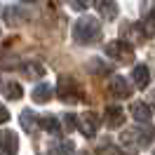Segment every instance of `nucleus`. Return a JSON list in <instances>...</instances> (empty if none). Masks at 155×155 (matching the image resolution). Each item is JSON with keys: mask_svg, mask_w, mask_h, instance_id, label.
I'll return each mask as SVG.
<instances>
[{"mask_svg": "<svg viewBox=\"0 0 155 155\" xmlns=\"http://www.w3.org/2000/svg\"><path fill=\"white\" fill-rule=\"evenodd\" d=\"M73 38L78 45H94L101 38V24L97 17H80L78 24L73 26Z\"/></svg>", "mask_w": 155, "mask_h": 155, "instance_id": "f257e3e1", "label": "nucleus"}, {"mask_svg": "<svg viewBox=\"0 0 155 155\" xmlns=\"http://www.w3.org/2000/svg\"><path fill=\"white\" fill-rule=\"evenodd\" d=\"M57 94H59V99H61L64 104H78V101H82V97H85L82 85H80L73 75H61L59 78Z\"/></svg>", "mask_w": 155, "mask_h": 155, "instance_id": "f03ea898", "label": "nucleus"}, {"mask_svg": "<svg viewBox=\"0 0 155 155\" xmlns=\"http://www.w3.org/2000/svg\"><path fill=\"white\" fill-rule=\"evenodd\" d=\"M120 143L129 148V150H141L146 146H150V132L148 129H141V127H132V129H125L120 134Z\"/></svg>", "mask_w": 155, "mask_h": 155, "instance_id": "7ed1b4c3", "label": "nucleus"}, {"mask_svg": "<svg viewBox=\"0 0 155 155\" xmlns=\"http://www.w3.org/2000/svg\"><path fill=\"white\" fill-rule=\"evenodd\" d=\"M106 54L113 61L117 64H132V59H134V47L127 42V40H113V42H108L106 45Z\"/></svg>", "mask_w": 155, "mask_h": 155, "instance_id": "20e7f679", "label": "nucleus"}, {"mask_svg": "<svg viewBox=\"0 0 155 155\" xmlns=\"http://www.w3.org/2000/svg\"><path fill=\"white\" fill-rule=\"evenodd\" d=\"M99 122H101V120H99L97 113H82V115L78 117V129L87 136V139H94V136H97V129H99Z\"/></svg>", "mask_w": 155, "mask_h": 155, "instance_id": "39448f33", "label": "nucleus"}, {"mask_svg": "<svg viewBox=\"0 0 155 155\" xmlns=\"http://www.w3.org/2000/svg\"><path fill=\"white\" fill-rule=\"evenodd\" d=\"M108 92H110V97H115V99H129L132 97V85L122 75H113L110 82H108Z\"/></svg>", "mask_w": 155, "mask_h": 155, "instance_id": "423d86ee", "label": "nucleus"}, {"mask_svg": "<svg viewBox=\"0 0 155 155\" xmlns=\"http://www.w3.org/2000/svg\"><path fill=\"white\" fill-rule=\"evenodd\" d=\"M129 113L134 117L139 125H148L150 120H153V113H150V106L143 104V101H134L132 106H129Z\"/></svg>", "mask_w": 155, "mask_h": 155, "instance_id": "0eeeda50", "label": "nucleus"}, {"mask_svg": "<svg viewBox=\"0 0 155 155\" xmlns=\"http://www.w3.org/2000/svg\"><path fill=\"white\" fill-rule=\"evenodd\" d=\"M0 150L7 155H14L19 150V139H17V134L12 129H2L0 132Z\"/></svg>", "mask_w": 155, "mask_h": 155, "instance_id": "6e6552de", "label": "nucleus"}, {"mask_svg": "<svg viewBox=\"0 0 155 155\" xmlns=\"http://www.w3.org/2000/svg\"><path fill=\"white\" fill-rule=\"evenodd\" d=\"M104 122H106L110 129H117V127L125 122V113H122V108L120 106H108L104 110Z\"/></svg>", "mask_w": 155, "mask_h": 155, "instance_id": "1a4fd4ad", "label": "nucleus"}, {"mask_svg": "<svg viewBox=\"0 0 155 155\" xmlns=\"http://www.w3.org/2000/svg\"><path fill=\"white\" fill-rule=\"evenodd\" d=\"M2 17H5V24H7L10 28H17V26H21V24L26 21V14H24L21 7H5Z\"/></svg>", "mask_w": 155, "mask_h": 155, "instance_id": "9d476101", "label": "nucleus"}, {"mask_svg": "<svg viewBox=\"0 0 155 155\" xmlns=\"http://www.w3.org/2000/svg\"><path fill=\"white\" fill-rule=\"evenodd\" d=\"M132 78H134V85H136L139 89H146V87H148V82H150L148 66H146V64H139V66H134V71H132Z\"/></svg>", "mask_w": 155, "mask_h": 155, "instance_id": "9b49d317", "label": "nucleus"}, {"mask_svg": "<svg viewBox=\"0 0 155 155\" xmlns=\"http://www.w3.org/2000/svg\"><path fill=\"white\" fill-rule=\"evenodd\" d=\"M94 5H97L101 19H115V17H117V5H115V0H97Z\"/></svg>", "mask_w": 155, "mask_h": 155, "instance_id": "f8f14e48", "label": "nucleus"}, {"mask_svg": "<svg viewBox=\"0 0 155 155\" xmlns=\"http://www.w3.org/2000/svg\"><path fill=\"white\" fill-rule=\"evenodd\" d=\"M0 92H2L7 99H12V101H19L21 94H24L21 85H19V82H12V80H7V82H0Z\"/></svg>", "mask_w": 155, "mask_h": 155, "instance_id": "ddd939ff", "label": "nucleus"}, {"mask_svg": "<svg viewBox=\"0 0 155 155\" xmlns=\"http://www.w3.org/2000/svg\"><path fill=\"white\" fill-rule=\"evenodd\" d=\"M21 71H24V75L28 78V80H38V78L45 75V66L38 64V61H26V64L21 66Z\"/></svg>", "mask_w": 155, "mask_h": 155, "instance_id": "4468645a", "label": "nucleus"}, {"mask_svg": "<svg viewBox=\"0 0 155 155\" xmlns=\"http://www.w3.org/2000/svg\"><path fill=\"white\" fill-rule=\"evenodd\" d=\"M52 85H47V82H42V85H38V87L33 89V94H31V99L35 101V104H47L49 99H52Z\"/></svg>", "mask_w": 155, "mask_h": 155, "instance_id": "2eb2a0df", "label": "nucleus"}, {"mask_svg": "<svg viewBox=\"0 0 155 155\" xmlns=\"http://www.w3.org/2000/svg\"><path fill=\"white\" fill-rule=\"evenodd\" d=\"M73 150H75V146H73L71 139H66V141H54V143L49 146V153L52 155H73Z\"/></svg>", "mask_w": 155, "mask_h": 155, "instance_id": "dca6fc26", "label": "nucleus"}, {"mask_svg": "<svg viewBox=\"0 0 155 155\" xmlns=\"http://www.w3.org/2000/svg\"><path fill=\"white\" fill-rule=\"evenodd\" d=\"M19 122H21V127H24L28 134H33V132L38 129V117H35V113H33V110H24V113H21V117H19Z\"/></svg>", "mask_w": 155, "mask_h": 155, "instance_id": "f3484780", "label": "nucleus"}, {"mask_svg": "<svg viewBox=\"0 0 155 155\" xmlns=\"http://www.w3.org/2000/svg\"><path fill=\"white\" fill-rule=\"evenodd\" d=\"M45 132H49V134H59L61 132V122H59L54 115H47V117H40V122H38Z\"/></svg>", "mask_w": 155, "mask_h": 155, "instance_id": "a211bd4d", "label": "nucleus"}, {"mask_svg": "<svg viewBox=\"0 0 155 155\" xmlns=\"http://www.w3.org/2000/svg\"><path fill=\"white\" fill-rule=\"evenodd\" d=\"M125 38H129V40H127L129 45H132V42H141V40L146 38L143 26H141V24H134V26H129V28H127V33H125Z\"/></svg>", "mask_w": 155, "mask_h": 155, "instance_id": "6ab92c4d", "label": "nucleus"}, {"mask_svg": "<svg viewBox=\"0 0 155 155\" xmlns=\"http://www.w3.org/2000/svg\"><path fill=\"white\" fill-rule=\"evenodd\" d=\"M75 127H78V117L73 115V113H68V115L64 117V129H66V132H73Z\"/></svg>", "mask_w": 155, "mask_h": 155, "instance_id": "aec40b11", "label": "nucleus"}, {"mask_svg": "<svg viewBox=\"0 0 155 155\" xmlns=\"http://www.w3.org/2000/svg\"><path fill=\"white\" fill-rule=\"evenodd\" d=\"M19 66V61L17 57H7V59H0V68H17Z\"/></svg>", "mask_w": 155, "mask_h": 155, "instance_id": "412c9836", "label": "nucleus"}, {"mask_svg": "<svg viewBox=\"0 0 155 155\" xmlns=\"http://www.w3.org/2000/svg\"><path fill=\"white\" fill-rule=\"evenodd\" d=\"M68 5H71V7H73V10H78V12H82V10H87L89 0H68Z\"/></svg>", "mask_w": 155, "mask_h": 155, "instance_id": "4be33fe9", "label": "nucleus"}, {"mask_svg": "<svg viewBox=\"0 0 155 155\" xmlns=\"http://www.w3.org/2000/svg\"><path fill=\"white\" fill-rule=\"evenodd\" d=\"M92 71H94V73H110V68L106 66V64H101V61H92Z\"/></svg>", "mask_w": 155, "mask_h": 155, "instance_id": "5701e85b", "label": "nucleus"}, {"mask_svg": "<svg viewBox=\"0 0 155 155\" xmlns=\"http://www.w3.org/2000/svg\"><path fill=\"white\" fill-rule=\"evenodd\" d=\"M7 120H10V113H7V108L0 104V125H2V122H7Z\"/></svg>", "mask_w": 155, "mask_h": 155, "instance_id": "b1692460", "label": "nucleus"}, {"mask_svg": "<svg viewBox=\"0 0 155 155\" xmlns=\"http://www.w3.org/2000/svg\"><path fill=\"white\" fill-rule=\"evenodd\" d=\"M75 155H89V153H87V150H80V153H75Z\"/></svg>", "mask_w": 155, "mask_h": 155, "instance_id": "393cba45", "label": "nucleus"}, {"mask_svg": "<svg viewBox=\"0 0 155 155\" xmlns=\"http://www.w3.org/2000/svg\"><path fill=\"white\" fill-rule=\"evenodd\" d=\"M24 2H31V5H33V2H38V0H24Z\"/></svg>", "mask_w": 155, "mask_h": 155, "instance_id": "a878e982", "label": "nucleus"}, {"mask_svg": "<svg viewBox=\"0 0 155 155\" xmlns=\"http://www.w3.org/2000/svg\"><path fill=\"white\" fill-rule=\"evenodd\" d=\"M110 155H125V153H117V150H115V153H110Z\"/></svg>", "mask_w": 155, "mask_h": 155, "instance_id": "bb28decb", "label": "nucleus"}]
</instances>
